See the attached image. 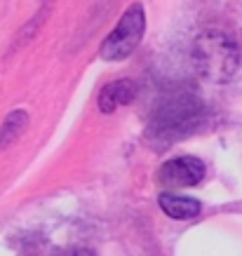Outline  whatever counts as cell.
Wrapping results in <instances>:
<instances>
[{
    "instance_id": "cell-1",
    "label": "cell",
    "mask_w": 242,
    "mask_h": 256,
    "mask_svg": "<svg viewBox=\"0 0 242 256\" xmlns=\"http://www.w3.org/2000/svg\"><path fill=\"white\" fill-rule=\"evenodd\" d=\"M193 68L202 80L228 82L240 68V47L228 33H202L193 42Z\"/></svg>"
},
{
    "instance_id": "cell-6",
    "label": "cell",
    "mask_w": 242,
    "mask_h": 256,
    "mask_svg": "<svg viewBox=\"0 0 242 256\" xmlns=\"http://www.w3.org/2000/svg\"><path fill=\"white\" fill-rule=\"evenodd\" d=\"M160 210L167 216L176 218V221H188V218H196L200 214V202L193 198H184V195H174V193H162L160 195Z\"/></svg>"
},
{
    "instance_id": "cell-8",
    "label": "cell",
    "mask_w": 242,
    "mask_h": 256,
    "mask_svg": "<svg viewBox=\"0 0 242 256\" xmlns=\"http://www.w3.org/2000/svg\"><path fill=\"white\" fill-rule=\"evenodd\" d=\"M64 256H94V252H90V249H70Z\"/></svg>"
},
{
    "instance_id": "cell-4",
    "label": "cell",
    "mask_w": 242,
    "mask_h": 256,
    "mask_svg": "<svg viewBox=\"0 0 242 256\" xmlns=\"http://www.w3.org/2000/svg\"><path fill=\"white\" fill-rule=\"evenodd\" d=\"M158 178H160V184H164V186H170V188L198 186L204 178V162L200 158H193V156L174 158V160H167L160 167Z\"/></svg>"
},
{
    "instance_id": "cell-7",
    "label": "cell",
    "mask_w": 242,
    "mask_h": 256,
    "mask_svg": "<svg viewBox=\"0 0 242 256\" xmlns=\"http://www.w3.org/2000/svg\"><path fill=\"white\" fill-rule=\"evenodd\" d=\"M28 116H26V110H12L8 118H5V122H2V130H0V148H5L8 144L19 136V132L24 130V124H26Z\"/></svg>"
},
{
    "instance_id": "cell-2",
    "label": "cell",
    "mask_w": 242,
    "mask_h": 256,
    "mask_svg": "<svg viewBox=\"0 0 242 256\" xmlns=\"http://www.w3.org/2000/svg\"><path fill=\"white\" fill-rule=\"evenodd\" d=\"M146 31V14L139 2L127 8V12L120 16L116 28L108 33V38L102 45V59L104 62H122L139 47L141 38Z\"/></svg>"
},
{
    "instance_id": "cell-5",
    "label": "cell",
    "mask_w": 242,
    "mask_h": 256,
    "mask_svg": "<svg viewBox=\"0 0 242 256\" xmlns=\"http://www.w3.org/2000/svg\"><path fill=\"white\" fill-rule=\"evenodd\" d=\"M136 82L134 80H116V82H108L99 92V110L102 113H113L120 106H127L136 99Z\"/></svg>"
},
{
    "instance_id": "cell-3",
    "label": "cell",
    "mask_w": 242,
    "mask_h": 256,
    "mask_svg": "<svg viewBox=\"0 0 242 256\" xmlns=\"http://www.w3.org/2000/svg\"><path fill=\"white\" fill-rule=\"evenodd\" d=\"M200 113H202L200 104L196 99H190V96H181V99L170 101L153 120V136L162 139L164 144H170L181 134L190 132L193 124L200 120Z\"/></svg>"
}]
</instances>
